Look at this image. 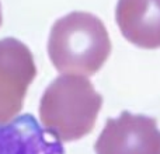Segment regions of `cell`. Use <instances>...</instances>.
I'll return each mask as SVG.
<instances>
[{
  "instance_id": "cell-3",
  "label": "cell",
  "mask_w": 160,
  "mask_h": 154,
  "mask_svg": "<svg viewBox=\"0 0 160 154\" xmlns=\"http://www.w3.org/2000/svg\"><path fill=\"white\" fill-rule=\"evenodd\" d=\"M35 76L31 51L16 38L0 39V125L17 118Z\"/></svg>"
},
{
  "instance_id": "cell-7",
  "label": "cell",
  "mask_w": 160,
  "mask_h": 154,
  "mask_svg": "<svg viewBox=\"0 0 160 154\" xmlns=\"http://www.w3.org/2000/svg\"><path fill=\"white\" fill-rule=\"evenodd\" d=\"M2 21H3V17H2V10H0V25H2Z\"/></svg>"
},
{
  "instance_id": "cell-1",
  "label": "cell",
  "mask_w": 160,
  "mask_h": 154,
  "mask_svg": "<svg viewBox=\"0 0 160 154\" xmlns=\"http://www.w3.org/2000/svg\"><path fill=\"white\" fill-rule=\"evenodd\" d=\"M48 53L59 73L91 76L108 59L111 41L98 17L75 11L53 24L48 41Z\"/></svg>"
},
{
  "instance_id": "cell-2",
  "label": "cell",
  "mask_w": 160,
  "mask_h": 154,
  "mask_svg": "<svg viewBox=\"0 0 160 154\" xmlns=\"http://www.w3.org/2000/svg\"><path fill=\"white\" fill-rule=\"evenodd\" d=\"M102 97L86 77L63 75L47 87L39 102L44 129L61 142H73L93 130Z\"/></svg>"
},
{
  "instance_id": "cell-4",
  "label": "cell",
  "mask_w": 160,
  "mask_h": 154,
  "mask_svg": "<svg viewBox=\"0 0 160 154\" xmlns=\"http://www.w3.org/2000/svg\"><path fill=\"white\" fill-rule=\"evenodd\" d=\"M96 154H160L158 121L124 111L107 121L96 144Z\"/></svg>"
},
{
  "instance_id": "cell-6",
  "label": "cell",
  "mask_w": 160,
  "mask_h": 154,
  "mask_svg": "<svg viewBox=\"0 0 160 154\" xmlns=\"http://www.w3.org/2000/svg\"><path fill=\"white\" fill-rule=\"evenodd\" d=\"M0 154H65L61 140L30 113L0 125Z\"/></svg>"
},
{
  "instance_id": "cell-5",
  "label": "cell",
  "mask_w": 160,
  "mask_h": 154,
  "mask_svg": "<svg viewBox=\"0 0 160 154\" xmlns=\"http://www.w3.org/2000/svg\"><path fill=\"white\" fill-rule=\"evenodd\" d=\"M115 18L131 44L142 49L160 48V0H118Z\"/></svg>"
}]
</instances>
